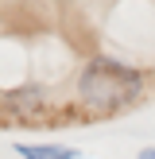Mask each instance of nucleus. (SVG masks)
I'll return each instance as SVG.
<instances>
[{"label":"nucleus","instance_id":"nucleus-1","mask_svg":"<svg viewBox=\"0 0 155 159\" xmlns=\"http://www.w3.org/2000/svg\"><path fill=\"white\" fill-rule=\"evenodd\" d=\"M144 93V78L120 62H93L82 74V101L93 113H116Z\"/></svg>","mask_w":155,"mask_h":159},{"label":"nucleus","instance_id":"nucleus-2","mask_svg":"<svg viewBox=\"0 0 155 159\" xmlns=\"http://www.w3.org/2000/svg\"><path fill=\"white\" fill-rule=\"evenodd\" d=\"M20 155L23 159H78L70 148H35V144H23Z\"/></svg>","mask_w":155,"mask_h":159},{"label":"nucleus","instance_id":"nucleus-3","mask_svg":"<svg viewBox=\"0 0 155 159\" xmlns=\"http://www.w3.org/2000/svg\"><path fill=\"white\" fill-rule=\"evenodd\" d=\"M140 159H155V148H151V152H144V155H140Z\"/></svg>","mask_w":155,"mask_h":159}]
</instances>
